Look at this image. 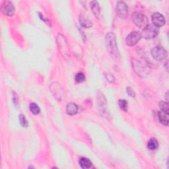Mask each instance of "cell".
<instances>
[{"instance_id": "6da1fadb", "label": "cell", "mask_w": 169, "mask_h": 169, "mask_svg": "<svg viewBox=\"0 0 169 169\" xmlns=\"http://www.w3.org/2000/svg\"><path fill=\"white\" fill-rule=\"evenodd\" d=\"M105 42L107 49L110 56L112 57L114 61L118 62L120 59V56L117 47L116 37L113 32H108L107 34L105 37Z\"/></svg>"}, {"instance_id": "7a4b0ae2", "label": "cell", "mask_w": 169, "mask_h": 169, "mask_svg": "<svg viewBox=\"0 0 169 169\" xmlns=\"http://www.w3.org/2000/svg\"><path fill=\"white\" fill-rule=\"evenodd\" d=\"M133 70L141 77H146L149 74L151 69L147 63L133 58L132 60Z\"/></svg>"}, {"instance_id": "3957f363", "label": "cell", "mask_w": 169, "mask_h": 169, "mask_svg": "<svg viewBox=\"0 0 169 169\" xmlns=\"http://www.w3.org/2000/svg\"><path fill=\"white\" fill-rule=\"evenodd\" d=\"M57 44L62 56L65 60H68L70 57V52L65 37L61 34H58L57 37Z\"/></svg>"}, {"instance_id": "277c9868", "label": "cell", "mask_w": 169, "mask_h": 169, "mask_svg": "<svg viewBox=\"0 0 169 169\" xmlns=\"http://www.w3.org/2000/svg\"><path fill=\"white\" fill-rule=\"evenodd\" d=\"M132 19L136 26L142 29H144L149 25L147 17L141 13H134L132 16Z\"/></svg>"}, {"instance_id": "5b68a950", "label": "cell", "mask_w": 169, "mask_h": 169, "mask_svg": "<svg viewBox=\"0 0 169 169\" xmlns=\"http://www.w3.org/2000/svg\"><path fill=\"white\" fill-rule=\"evenodd\" d=\"M159 32V29L154 25H148L141 33L142 37L145 39H152L155 38Z\"/></svg>"}, {"instance_id": "8992f818", "label": "cell", "mask_w": 169, "mask_h": 169, "mask_svg": "<svg viewBox=\"0 0 169 169\" xmlns=\"http://www.w3.org/2000/svg\"><path fill=\"white\" fill-rule=\"evenodd\" d=\"M151 55L155 60L162 61L167 58V51L162 46H156L151 50Z\"/></svg>"}, {"instance_id": "52a82bcc", "label": "cell", "mask_w": 169, "mask_h": 169, "mask_svg": "<svg viewBox=\"0 0 169 169\" xmlns=\"http://www.w3.org/2000/svg\"><path fill=\"white\" fill-rule=\"evenodd\" d=\"M116 12L120 18L126 19L128 15V7L126 3L124 2H118L116 5Z\"/></svg>"}, {"instance_id": "ba28073f", "label": "cell", "mask_w": 169, "mask_h": 169, "mask_svg": "<svg viewBox=\"0 0 169 169\" xmlns=\"http://www.w3.org/2000/svg\"><path fill=\"white\" fill-rule=\"evenodd\" d=\"M142 34L139 31H133L128 34L126 38V44L129 46H135L142 38Z\"/></svg>"}, {"instance_id": "9c48e42d", "label": "cell", "mask_w": 169, "mask_h": 169, "mask_svg": "<svg viewBox=\"0 0 169 169\" xmlns=\"http://www.w3.org/2000/svg\"><path fill=\"white\" fill-rule=\"evenodd\" d=\"M1 10L3 15L9 17L13 16L15 12V7L13 3L9 1H4L2 3Z\"/></svg>"}, {"instance_id": "30bf717a", "label": "cell", "mask_w": 169, "mask_h": 169, "mask_svg": "<svg viewBox=\"0 0 169 169\" xmlns=\"http://www.w3.org/2000/svg\"><path fill=\"white\" fill-rule=\"evenodd\" d=\"M50 91L52 92V94L57 99V100L61 101L63 97V89L62 87L57 83H52L50 85Z\"/></svg>"}, {"instance_id": "8fae6325", "label": "cell", "mask_w": 169, "mask_h": 169, "mask_svg": "<svg viewBox=\"0 0 169 169\" xmlns=\"http://www.w3.org/2000/svg\"><path fill=\"white\" fill-rule=\"evenodd\" d=\"M152 21L153 25L159 28L165 24V18L162 14L159 13H155L152 15Z\"/></svg>"}, {"instance_id": "7c38bea8", "label": "cell", "mask_w": 169, "mask_h": 169, "mask_svg": "<svg viewBox=\"0 0 169 169\" xmlns=\"http://www.w3.org/2000/svg\"><path fill=\"white\" fill-rule=\"evenodd\" d=\"M90 5H91V9L92 10V13L95 15V16L97 19H100V15H101V11H100V7H99L98 2L92 1L91 2Z\"/></svg>"}, {"instance_id": "4fadbf2b", "label": "cell", "mask_w": 169, "mask_h": 169, "mask_svg": "<svg viewBox=\"0 0 169 169\" xmlns=\"http://www.w3.org/2000/svg\"><path fill=\"white\" fill-rule=\"evenodd\" d=\"M78 110H79L78 106L75 103L70 102L67 105L66 111H67V114L69 115L72 116V115L76 114L78 112Z\"/></svg>"}, {"instance_id": "5bb4252c", "label": "cell", "mask_w": 169, "mask_h": 169, "mask_svg": "<svg viewBox=\"0 0 169 169\" xmlns=\"http://www.w3.org/2000/svg\"><path fill=\"white\" fill-rule=\"evenodd\" d=\"M158 118L161 123L165 126H168L169 119H168V114L165 113L162 111H160L158 112Z\"/></svg>"}, {"instance_id": "9a60e30c", "label": "cell", "mask_w": 169, "mask_h": 169, "mask_svg": "<svg viewBox=\"0 0 169 169\" xmlns=\"http://www.w3.org/2000/svg\"><path fill=\"white\" fill-rule=\"evenodd\" d=\"M79 165L82 168H89L92 167V162L91 161L85 157H81L79 161Z\"/></svg>"}, {"instance_id": "2e32d148", "label": "cell", "mask_w": 169, "mask_h": 169, "mask_svg": "<svg viewBox=\"0 0 169 169\" xmlns=\"http://www.w3.org/2000/svg\"><path fill=\"white\" fill-rule=\"evenodd\" d=\"M79 23L80 25L82 26L83 27L85 28H89L91 27L92 25V23L91 22V21L89 19H87L86 17H83V15H81L79 18Z\"/></svg>"}, {"instance_id": "e0dca14e", "label": "cell", "mask_w": 169, "mask_h": 169, "mask_svg": "<svg viewBox=\"0 0 169 169\" xmlns=\"http://www.w3.org/2000/svg\"><path fill=\"white\" fill-rule=\"evenodd\" d=\"M159 143L155 138H151L147 143V147L150 150H155L158 148Z\"/></svg>"}, {"instance_id": "ac0fdd59", "label": "cell", "mask_w": 169, "mask_h": 169, "mask_svg": "<svg viewBox=\"0 0 169 169\" xmlns=\"http://www.w3.org/2000/svg\"><path fill=\"white\" fill-rule=\"evenodd\" d=\"M29 108H30V110L31 111V112L35 115L38 114L40 112V109L36 103H34V102L31 103L30 104V107H29Z\"/></svg>"}, {"instance_id": "d6986e66", "label": "cell", "mask_w": 169, "mask_h": 169, "mask_svg": "<svg viewBox=\"0 0 169 169\" xmlns=\"http://www.w3.org/2000/svg\"><path fill=\"white\" fill-rule=\"evenodd\" d=\"M118 105L120 107V108L122 110H124V111L126 112L127 110V107H128V102L126 100H122V99H120V100H119L118 101Z\"/></svg>"}, {"instance_id": "ffe728a7", "label": "cell", "mask_w": 169, "mask_h": 169, "mask_svg": "<svg viewBox=\"0 0 169 169\" xmlns=\"http://www.w3.org/2000/svg\"><path fill=\"white\" fill-rule=\"evenodd\" d=\"M160 108L162 112L168 114H169V107H168V104L166 102H160Z\"/></svg>"}, {"instance_id": "44dd1931", "label": "cell", "mask_w": 169, "mask_h": 169, "mask_svg": "<svg viewBox=\"0 0 169 169\" xmlns=\"http://www.w3.org/2000/svg\"><path fill=\"white\" fill-rule=\"evenodd\" d=\"M75 81L77 83H83L85 81V75L83 73H79L75 75Z\"/></svg>"}, {"instance_id": "7402d4cb", "label": "cell", "mask_w": 169, "mask_h": 169, "mask_svg": "<svg viewBox=\"0 0 169 169\" xmlns=\"http://www.w3.org/2000/svg\"><path fill=\"white\" fill-rule=\"evenodd\" d=\"M19 121H20V124L21 125L24 127H27L28 126V123L27 119L25 118V116L23 114H20L19 115Z\"/></svg>"}, {"instance_id": "603a6c76", "label": "cell", "mask_w": 169, "mask_h": 169, "mask_svg": "<svg viewBox=\"0 0 169 169\" xmlns=\"http://www.w3.org/2000/svg\"><path fill=\"white\" fill-rule=\"evenodd\" d=\"M126 92L127 93V95H129L130 97H136L135 92H134L133 89L132 88H130V87H127V88H126Z\"/></svg>"}, {"instance_id": "cb8c5ba5", "label": "cell", "mask_w": 169, "mask_h": 169, "mask_svg": "<svg viewBox=\"0 0 169 169\" xmlns=\"http://www.w3.org/2000/svg\"><path fill=\"white\" fill-rule=\"evenodd\" d=\"M106 78H107V80L108 81L109 83H114L115 81V78L114 77V76L112 75L111 74H107L106 75Z\"/></svg>"}, {"instance_id": "d4e9b609", "label": "cell", "mask_w": 169, "mask_h": 169, "mask_svg": "<svg viewBox=\"0 0 169 169\" xmlns=\"http://www.w3.org/2000/svg\"><path fill=\"white\" fill-rule=\"evenodd\" d=\"M13 102L15 106H17L19 104V98L17 97V95L15 92H13Z\"/></svg>"}, {"instance_id": "484cf974", "label": "cell", "mask_w": 169, "mask_h": 169, "mask_svg": "<svg viewBox=\"0 0 169 169\" xmlns=\"http://www.w3.org/2000/svg\"><path fill=\"white\" fill-rule=\"evenodd\" d=\"M168 61H167V62L165 63V67H166V69H167V71L168 72Z\"/></svg>"}, {"instance_id": "4316f807", "label": "cell", "mask_w": 169, "mask_h": 169, "mask_svg": "<svg viewBox=\"0 0 169 169\" xmlns=\"http://www.w3.org/2000/svg\"><path fill=\"white\" fill-rule=\"evenodd\" d=\"M168 92H167V94H166V99H167V101L168 102Z\"/></svg>"}]
</instances>
